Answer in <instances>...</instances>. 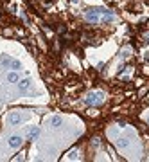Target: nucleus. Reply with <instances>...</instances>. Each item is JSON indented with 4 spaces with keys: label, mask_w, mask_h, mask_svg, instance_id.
<instances>
[{
    "label": "nucleus",
    "mask_w": 149,
    "mask_h": 162,
    "mask_svg": "<svg viewBox=\"0 0 149 162\" xmlns=\"http://www.w3.org/2000/svg\"><path fill=\"white\" fill-rule=\"evenodd\" d=\"M147 123H149V117H147Z\"/></svg>",
    "instance_id": "ddd939ff"
},
{
    "label": "nucleus",
    "mask_w": 149,
    "mask_h": 162,
    "mask_svg": "<svg viewBox=\"0 0 149 162\" xmlns=\"http://www.w3.org/2000/svg\"><path fill=\"white\" fill-rule=\"evenodd\" d=\"M7 123L9 124H20V123H22V115H20L18 112H13V113H9Z\"/></svg>",
    "instance_id": "20e7f679"
},
{
    "label": "nucleus",
    "mask_w": 149,
    "mask_h": 162,
    "mask_svg": "<svg viewBox=\"0 0 149 162\" xmlns=\"http://www.w3.org/2000/svg\"><path fill=\"white\" fill-rule=\"evenodd\" d=\"M119 146H122V148H128V146H130V140H128V139H120Z\"/></svg>",
    "instance_id": "9b49d317"
},
{
    "label": "nucleus",
    "mask_w": 149,
    "mask_h": 162,
    "mask_svg": "<svg viewBox=\"0 0 149 162\" xmlns=\"http://www.w3.org/2000/svg\"><path fill=\"white\" fill-rule=\"evenodd\" d=\"M49 123H50V126H52V128H59V126L63 124V119L59 117V115H54V117H50Z\"/></svg>",
    "instance_id": "0eeeda50"
},
{
    "label": "nucleus",
    "mask_w": 149,
    "mask_h": 162,
    "mask_svg": "<svg viewBox=\"0 0 149 162\" xmlns=\"http://www.w3.org/2000/svg\"><path fill=\"white\" fill-rule=\"evenodd\" d=\"M68 159H72V160H77V159H79V155H77V151H76V150H72V151L68 153Z\"/></svg>",
    "instance_id": "9d476101"
},
{
    "label": "nucleus",
    "mask_w": 149,
    "mask_h": 162,
    "mask_svg": "<svg viewBox=\"0 0 149 162\" xmlns=\"http://www.w3.org/2000/svg\"><path fill=\"white\" fill-rule=\"evenodd\" d=\"M0 63L11 67L13 70H20V69H22V63H20L18 59H15V58H9V56H2V58H0Z\"/></svg>",
    "instance_id": "7ed1b4c3"
},
{
    "label": "nucleus",
    "mask_w": 149,
    "mask_h": 162,
    "mask_svg": "<svg viewBox=\"0 0 149 162\" xmlns=\"http://www.w3.org/2000/svg\"><path fill=\"white\" fill-rule=\"evenodd\" d=\"M85 18L88 20V22H93V24H97V22H110V20H113V13L104 9V7H90V9H86Z\"/></svg>",
    "instance_id": "f257e3e1"
},
{
    "label": "nucleus",
    "mask_w": 149,
    "mask_h": 162,
    "mask_svg": "<svg viewBox=\"0 0 149 162\" xmlns=\"http://www.w3.org/2000/svg\"><path fill=\"white\" fill-rule=\"evenodd\" d=\"M7 81H11V83H16V81H18V74H16V72H9V74H7Z\"/></svg>",
    "instance_id": "6e6552de"
},
{
    "label": "nucleus",
    "mask_w": 149,
    "mask_h": 162,
    "mask_svg": "<svg viewBox=\"0 0 149 162\" xmlns=\"http://www.w3.org/2000/svg\"><path fill=\"white\" fill-rule=\"evenodd\" d=\"M103 101H104V92H101V90L90 92V94H88V97H86V103L88 105H101Z\"/></svg>",
    "instance_id": "f03ea898"
},
{
    "label": "nucleus",
    "mask_w": 149,
    "mask_h": 162,
    "mask_svg": "<svg viewBox=\"0 0 149 162\" xmlns=\"http://www.w3.org/2000/svg\"><path fill=\"white\" fill-rule=\"evenodd\" d=\"M31 79H22V81H20V83H18V88L20 90H22V92H27V90H29L31 88Z\"/></svg>",
    "instance_id": "423d86ee"
},
{
    "label": "nucleus",
    "mask_w": 149,
    "mask_h": 162,
    "mask_svg": "<svg viewBox=\"0 0 149 162\" xmlns=\"http://www.w3.org/2000/svg\"><path fill=\"white\" fill-rule=\"evenodd\" d=\"M9 146H11V148L22 146V137H18V135H13V137H9Z\"/></svg>",
    "instance_id": "39448f33"
},
{
    "label": "nucleus",
    "mask_w": 149,
    "mask_h": 162,
    "mask_svg": "<svg viewBox=\"0 0 149 162\" xmlns=\"http://www.w3.org/2000/svg\"><path fill=\"white\" fill-rule=\"evenodd\" d=\"M38 135H40V130H38L36 126H34V128H31V130H29V137H31V139H36Z\"/></svg>",
    "instance_id": "1a4fd4ad"
},
{
    "label": "nucleus",
    "mask_w": 149,
    "mask_h": 162,
    "mask_svg": "<svg viewBox=\"0 0 149 162\" xmlns=\"http://www.w3.org/2000/svg\"><path fill=\"white\" fill-rule=\"evenodd\" d=\"M70 2H77V0H70Z\"/></svg>",
    "instance_id": "f8f14e48"
}]
</instances>
